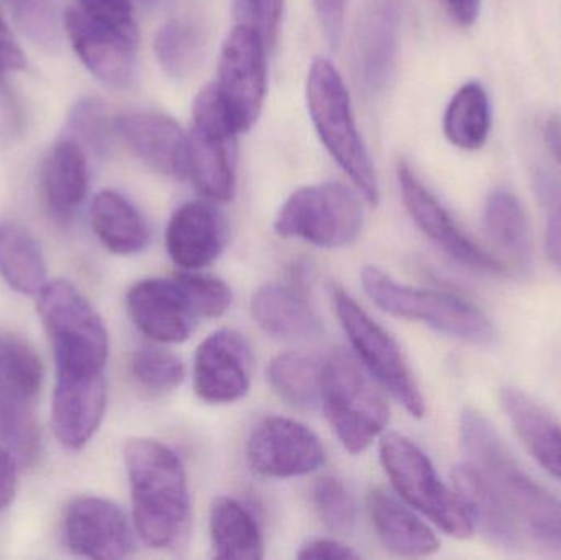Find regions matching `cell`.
<instances>
[{
  "instance_id": "26",
  "label": "cell",
  "mask_w": 561,
  "mask_h": 560,
  "mask_svg": "<svg viewBox=\"0 0 561 560\" xmlns=\"http://www.w3.org/2000/svg\"><path fill=\"white\" fill-rule=\"evenodd\" d=\"M455 493L463 503L474 526L497 545L517 546L520 528L504 506L486 477L470 462L458 464L451 470Z\"/></svg>"
},
{
  "instance_id": "41",
  "label": "cell",
  "mask_w": 561,
  "mask_h": 560,
  "mask_svg": "<svg viewBox=\"0 0 561 560\" xmlns=\"http://www.w3.org/2000/svg\"><path fill=\"white\" fill-rule=\"evenodd\" d=\"M348 0H312L313 9L322 25L323 35L332 48H339L342 42L343 22Z\"/></svg>"
},
{
  "instance_id": "22",
  "label": "cell",
  "mask_w": 561,
  "mask_h": 560,
  "mask_svg": "<svg viewBox=\"0 0 561 560\" xmlns=\"http://www.w3.org/2000/svg\"><path fill=\"white\" fill-rule=\"evenodd\" d=\"M105 404L104 374H56L51 424L59 443L75 450L84 447L101 426Z\"/></svg>"
},
{
  "instance_id": "12",
  "label": "cell",
  "mask_w": 561,
  "mask_h": 560,
  "mask_svg": "<svg viewBox=\"0 0 561 560\" xmlns=\"http://www.w3.org/2000/svg\"><path fill=\"white\" fill-rule=\"evenodd\" d=\"M266 45L259 30L240 23L227 36L216 85L239 127L249 132L262 114L268 85Z\"/></svg>"
},
{
  "instance_id": "7",
  "label": "cell",
  "mask_w": 561,
  "mask_h": 560,
  "mask_svg": "<svg viewBox=\"0 0 561 560\" xmlns=\"http://www.w3.org/2000/svg\"><path fill=\"white\" fill-rule=\"evenodd\" d=\"M240 130L216 82L201 89L187 134V176L203 196L229 203L237 191V137Z\"/></svg>"
},
{
  "instance_id": "2",
  "label": "cell",
  "mask_w": 561,
  "mask_h": 560,
  "mask_svg": "<svg viewBox=\"0 0 561 560\" xmlns=\"http://www.w3.org/2000/svg\"><path fill=\"white\" fill-rule=\"evenodd\" d=\"M460 439L467 462L486 477L519 528L561 551V500L520 470L488 418L473 408L463 410Z\"/></svg>"
},
{
  "instance_id": "8",
  "label": "cell",
  "mask_w": 561,
  "mask_h": 560,
  "mask_svg": "<svg viewBox=\"0 0 561 560\" xmlns=\"http://www.w3.org/2000/svg\"><path fill=\"white\" fill-rule=\"evenodd\" d=\"M379 459L398 495L455 539H468L474 532L457 493L451 492L421 447L398 433L382 436Z\"/></svg>"
},
{
  "instance_id": "43",
  "label": "cell",
  "mask_w": 561,
  "mask_h": 560,
  "mask_svg": "<svg viewBox=\"0 0 561 560\" xmlns=\"http://www.w3.org/2000/svg\"><path fill=\"white\" fill-rule=\"evenodd\" d=\"M15 457L5 447H0V510L5 508L15 495Z\"/></svg>"
},
{
  "instance_id": "38",
  "label": "cell",
  "mask_w": 561,
  "mask_h": 560,
  "mask_svg": "<svg viewBox=\"0 0 561 560\" xmlns=\"http://www.w3.org/2000/svg\"><path fill=\"white\" fill-rule=\"evenodd\" d=\"M68 127L78 137V141L88 145L99 155L107 153L112 132L115 134L107 105L99 98H84L76 102L69 112Z\"/></svg>"
},
{
  "instance_id": "29",
  "label": "cell",
  "mask_w": 561,
  "mask_h": 560,
  "mask_svg": "<svg viewBox=\"0 0 561 560\" xmlns=\"http://www.w3.org/2000/svg\"><path fill=\"white\" fill-rule=\"evenodd\" d=\"M210 539L216 559L259 560L265 556V542L255 516L229 496L214 500Z\"/></svg>"
},
{
  "instance_id": "31",
  "label": "cell",
  "mask_w": 561,
  "mask_h": 560,
  "mask_svg": "<svg viewBox=\"0 0 561 560\" xmlns=\"http://www.w3.org/2000/svg\"><path fill=\"white\" fill-rule=\"evenodd\" d=\"M493 128L490 95L481 82L461 85L448 102L444 115V134L461 150H480L486 145Z\"/></svg>"
},
{
  "instance_id": "36",
  "label": "cell",
  "mask_w": 561,
  "mask_h": 560,
  "mask_svg": "<svg viewBox=\"0 0 561 560\" xmlns=\"http://www.w3.org/2000/svg\"><path fill=\"white\" fill-rule=\"evenodd\" d=\"M131 374L141 387L157 393L176 390L186 377L183 361L167 348H138L131 357Z\"/></svg>"
},
{
  "instance_id": "25",
  "label": "cell",
  "mask_w": 561,
  "mask_h": 560,
  "mask_svg": "<svg viewBox=\"0 0 561 560\" xmlns=\"http://www.w3.org/2000/svg\"><path fill=\"white\" fill-rule=\"evenodd\" d=\"M88 158L75 138H62L49 151L43 168V194L53 219L71 222L88 194Z\"/></svg>"
},
{
  "instance_id": "6",
  "label": "cell",
  "mask_w": 561,
  "mask_h": 560,
  "mask_svg": "<svg viewBox=\"0 0 561 560\" xmlns=\"http://www.w3.org/2000/svg\"><path fill=\"white\" fill-rule=\"evenodd\" d=\"M363 289L378 308L396 318L427 324L470 344L486 345L494 328L486 315L460 296L401 285L376 266L362 270Z\"/></svg>"
},
{
  "instance_id": "14",
  "label": "cell",
  "mask_w": 561,
  "mask_h": 560,
  "mask_svg": "<svg viewBox=\"0 0 561 560\" xmlns=\"http://www.w3.org/2000/svg\"><path fill=\"white\" fill-rule=\"evenodd\" d=\"M247 459L259 476L290 479L319 470L325 462V449L304 424L287 418H266L250 434Z\"/></svg>"
},
{
  "instance_id": "30",
  "label": "cell",
  "mask_w": 561,
  "mask_h": 560,
  "mask_svg": "<svg viewBox=\"0 0 561 560\" xmlns=\"http://www.w3.org/2000/svg\"><path fill=\"white\" fill-rule=\"evenodd\" d=\"M484 229L497 252L516 268L533 262V233L520 201L511 191L496 190L484 206Z\"/></svg>"
},
{
  "instance_id": "20",
  "label": "cell",
  "mask_w": 561,
  "mask_h": 560,
  "mask_svg": "<svg viewBox=\"0 0 561 560\" xmlns=\"http://www.w3.org/2000/svg\"><path fill=\"white\" fill-rule=\"evenodd\" d=\"M65 35L82 65L104 84L111 88L130 84L137 42L92 19L79 7L65 13Z\"/></svg>"
},
{
  "instance_id": "42",
  "label": "cell",
  "mask_w": 561,
  "mask_h": 560,
  "mask_svg": "<svg viewBox=\"0 0 561 560\" xmlns=\"http://www.w3.org/2000/svg\"><path fill=\"white\" fill-rule=\"evenodd\" d=\"M358 558V552L353 551L350 546L343 545L339 539L330 538L309 539L297 552V559L348 560Z\"/></svg>"
},
{
  "instance_id": "28",
  "label": "cell",
  "mask_w": 561,
  "mask_h": 560,
  "mask_svg": "<svg viewBox=\"0 0 561 560\" xmlns=\"http://www.w3.org/2000/svg\"><path fill=\"white\" fill-rule=\"evenodd\" d=\"M91 222L105 249L117 255L141 252L150 240L147 220L140 210L117 191H101L92 199Z\"/></svg>"
},
{
  "instance_id": "40",
  "label": "cell",
  "mask_w": 561,
  "mask_h": 560,
  "mask_svg": "<svg viewBox=\"0 0 561 560\" xmlns=\"http://www.w3.org/2000/svg\"><path fill=\"white\" fill-rule=\"evenodd\" d=\"M243 10L249 15L250 25L259 30L266 45L273 46L279 32L284 0H243Z\"/></svg>"
},
{
  "instance_id": "24",
  "label": "cell",
  "mask_w": 561,
  "mask_h": 560,
  "mask_svg": "<svg viewBox=\"0 0 561 560\" xmlns=\"http://www.w3.org/2000/svg\"><path fill=\"white\" fill-rule=\"evenodd\" d=\"M368 512L379 541L392 555L422 558L440 549L435 533L386 490L375 489L369 492Z\"/></svg>"
},
{
  "instance_id": "44",
  "label": "cell",
  "mask_w": 561,
  "mask_h": 560,
  "mask_svg": "<svg viewBox=\"0 0 561 560\" xmlns=\"http://www.w3.org/2000/svg\"><path fill=\"white\" fill-rule=\"evenodd\" d=\"M546 252L550 262L561 270V201L553 204L547 220Z\"/></svg>"
},
{
  "instance_id": "34",
  "label": "cell",
  "mask_w": 561,
  "mask_h": 560,
  "mask_svg": "<svg viewBox=\"0 0 561 560\" xmlns=\"http://www.w3.org/2000/svg\"><path fill=\"white\" fill-rule=\"evenodd\" d=\"M206 52V35L193 20L174 19L154 36V53L161 69L176 81L190 78Z\"/></svg>"
},
{
  "instance_id": "18",
  "label": "cell",
  "mask_w": 561,
  "mask_h": 560,
  "mask_svg": "<svg viewBox=\"0 0 561 560\" xmlns=\"http://www.w3.org/2000/svg\"><path fill=\"white\" fill-rule=\"evenodd\" d=\"M62 528L66 545L82 558L125 559L135 549L127 515L108 500H75L66 510Z\"/></svg>"
},
{
  "instance_id": "15",
  "label": "cell",
  "mask_w": 561,
  "mask_h": 560,
  "mask_svg": "<svg viewBox=\"0 0 561 560\" xmlns=\"http://www.w3.org/2000/svg\"><path fill=\"white\" fill-rule=\"evenodd\" d=\"M253 352L233 329H220L201 342L194 358V391L210 404L236 403L250 390Z\"/></svg>"
},
{
  "instance_id": "35",
  "label": "cell",
  "mask_w": 561,
  "mask_h": 560,
  "mask_svg": "<svg viewBox=\"0 0 561 560\" xmlns=\"http://www.w3.org/2000/svg\"><path fill=\"white\" fill-rule=\"evenodd\" d=\"M22 32L45 52H58L65 33L59 0H7Z\"/></svg>"
},
{
  "instance_id": "39",
  "label": "cell",
  "mask_w": 561,
  "mask_h": 560,
  "mask_svg": "<svg viewBox=\"0 0 561 560\" xmlns=\"http://www.w3.org/2000/svg\"><path fill=\"white\" fill-rule=\"evenodd\" d=\"M180 278L183 279L201 318H220L232 306V289L219 278L196 272L180 273Z\"/></svg>"
},
{
  "instance_id": "19",
  "label": "cell",
  "mask_w": 561,
  "mask_h": 560,
  "mask_svg": "<svg viewBox=\"0 0 561 560\" xmlns=\"http://www.w3.org/2000/svg\"><path fill=\"white\" fill-rule=\"evenodd\" d=\"M115 135L147 167L174 180L187 178V134L160 112H124L114 118Z\"/></svg>"
},
{
  "instance_id": "3",
  "label": "cell",
  "mask_w": 561,
  "mask_h": 560,
  "mask_svg": "<svg viewBox=\"0 0 561 560\" xmlns=\"http://www.w3.org/2000/svg\"><path fill=\"white\" fill-rule=\"evenodd\" d=\"M307 104L313 127L333 160L348 174L359 194L376 206L379 181L363 144L342 76L325 58H316L307 76Z\"/></svg>"
},
{
  "instance_id": "16",
  "label": "cell",
  "mask_w": 561,
  "mask_h": 560,
  "mask_svg": "<svg viewBox=\"0 0 561 560\" xmlns=\"http://www.w3.org/2000/svg\"><path fill=\"white\" fill-rule=\"evenodd\" d=\"M127 309L140 332L160 344L186 341L201 319L180 275L135 283Z\"/></svg>"
},
{
  "instance_id": "49",
  "label": "cell",
  "mask_w": 561,
  "mask_h": 560,
  "mask_svg": "<svg viewBox=\"0 0 561 560\" xmlns=\"http://www.w3.org/2000/svg\"><path fill=\"white\" fill-rule=\"evenodd\" d=\"M145 3H151V5H153V3H158L160 2V0H144Z\"/></svg>"
},
{
  "instance_id": "11",
  "label": "cell",
  "mask_w": 561,
  "mask_h": 560,
  "mask_svg": "<svg viewBox=\"0 0 561 560\" xmlns=\"http://www.w3.org/2000/svg\"><path fill=\"white\" fill-rule=\"evenodd\" d=\"M332 298L336 316L363 367L409 414L424 416V397L398 342L375 319L369 318L348 293L335 288Z\"/></svg>"
},
{
  "instance_id": "33",
  "label": "cell",
  "mask_w": 561,
  "mask_h": 560,
  "mask_svg": "<svg viewBox=\"0 0 561 560\" xmlns=\"http://www.w3.org/2000/svg\"><path fill=\"white\" fill-rule=\"evenodd\" d=\"M323 365L313 355L286 352L273 358L268 380L290 407L313 410L322 403Z\"/></svg>"
},
{
  "instance_id": "45",
  "label": "cell",
  "mask_w": 561,
  "mask_h": 560,
  "mask_svg": "<svg viewBox=\"0 0 561 560\" xmlns=\"http://www.w3.org/2000/svg\"><path fill=\"white\" fill-rule=\"evenodd\" d=\"M0 61L7 69H23L26 66L25 56L16 45L12 32L3 22L2 16H0Z\"/></svg>"
},
{
  "instance_id": "46",
  "label": "cell",
  "mask_w": 561,
  "mask_h": 560,
  "mask_svg": "<svg viewBox=\"0 0 561 560\" xmlns=\"http://www.w3.org/2000/svg\"><path fill=\"white\" fill-rule=\"evenodd\" d=\"M448 13L460 26H471L477 23L481 13V0H444Z\"/></svg>"
},
{
  "instance_id": "13",
  "label": "cell",
  "mask_w": 561,
  "mask_h": 560,
  "mask_svg": "<svg viewBox=\"0 0 561 560\" xmlns=\"http://www.w3.org/2000/svg\"><path fill=\"white\" fill-rule=\"evenodd\" d=\"M398 180L409 216L438 249L444 250L455 262L461 263L467 268L493 273V275H503L507 272V266L497 256L478 247L457 226L454 217L442 206L434 193L422 183L414 168L405 160L399 161Z\"/></svg>"
},
{
  "instance_id": "17",
  "label": "cell",
  "mask_w": 561,
  "mask_h": 560,
  "mask_svg": "<svg viewBox=\"0 0 561 560\" xmlns=\"http://www.w3.org/2000/svg\"><path fill=\"white\" fill-rule=\"evenodd\" d=\"M405 0H366L355 39L358 81L368 94L391 82L398 61L399 26Z\"/></svg>"
},
{
  "instance_id": "47",
  "label": "cell",
  "mask_w": 561,
  "mask_h": 560,
  "mask_svg": "<svg viewBox=\"0 0 561 560\" xmlns=\"http://www.w3.org/2000/svg\"><path fill=\"white\" fill-rule=\"evenodd\" d=\"M543 140L553 160L561 167V115L552 114L547 118L546 127H543Z\"/></svg>"
},
{
  "instance_id": "5",
  "label": "cell",
  "mask_w": 561,
  "mask_h": 560,
  "mask_svg": "<svg viewBox=\"0 0 561 560\" xmlns=\"http://www.w3.org/2000/svg\"><path fill=\"white\" fill-rule=\"evenodd\" d=\"M322 407L348 453L362 454L388 426L389 408L358 358L339 351L323 365Z\"/></svg>"
},
{
  "instance_id": "48",
  "label": "cell",
  "mask_w": 561,
  "mask_h": 560,
  "mask_svg": "<svg viewBox=\"0 0 561 560\" xmlns=\"http://www.w3.org/2000/svg\"><path fill=\"white\" fill-rule=\"evenodd\" d=\"M5 66H3V62L0 61V79H2V76H3V71H5Z\"/></svg>"
},
{
  "instance_id": "9",
  "label": "cell",
  "mask_w": 561,
  "mask_h": 560,
  "mask_svg": "<svg viewBox=\"0 0 561 560\" xmlns=\"http://www.w3.org/2000/svg\"><path fill=\"white\" fill-rule=\"evenodd\" d=\"M42 378V362L32 345L0 329V443L25 466L39 453L35 403Z\"/></svg>"
},
{
  "instance_id": "27",
  "label": "cell",
  "mask_w": 561,
  "mask_h": 560,
  "mask_svg": "<svg viewBox=\"0 0 561 560\" xmlns=\"http://www.w3.org/2000/svg\"><path fill=\"white\" fill-rule=\"evenodd\" d=\"M252 315L260 328L273 338H313L322 329L309 302L293 288L276 283L262 286L253 295Z\"/></svg>"
},
{
  "instance_id": "10",
  "label": "cell",
  "mask_w": 561,
  "mask_h": 560,
  "mask_svg": "<svg viewBox=\"0 0 561 560\" xmlns=\"http://www.w3.org/2000/svg\"><path fill=\"white\" fill-rule=\"evenodd\" d=\"M363 229L358 194L342 183H320L294 191L280 207L275 230L320 249L352 245Z\"/></svg>"
},
{
  "instance_id": "1",
  "label": "cell",
  "mask_w": 561,
  "mask_h": 560,
  "mask_svg": "<svg viewBox=\"0 0 561 560\" xmlns=\"http://www.w3.org/2000/svg\"><path fill=\"white\" fill-rule=\"evenodd\" d=\"M124 457L138 536L158 551H180L191 529L190 487L183 462L174 450L154 439L130 441Z\"/></svg>"
},
{
  "instance_id": "4",
  "label": "cell",
  "mask_w": 561,
  "mask_h": 560,
  "mask_svg": "<svg viewBox=\"0 0 561 560\" xmlns=\"http://www.w3.org/2000/svg\"><path fill=\"white\" fill-rule=\"evenodd\" d=\"M38 315L55 354L56 374H104L108 335L91 302L66 279L46 283L38 293Z\"/></svg>"
},
{
  "instance_id": "21",
  "label": "cell",
  "mask_w": 561,
  "mask_h": 560,
  "mask_svg": "<svg viewBox=\"0 0 561 560\" xmlns=\"http://www.w3.org/2000/svg\"><path fill=\"white\" fill-rule=\"evenodd\" d=\"M227 242V217L219 207L207 201L183 204L168 224V253L186 272H196L213 265L222 255Z\"/></svg>"
},
{
  "instance_id": "37",
  "label": "cell",
  "mask_w": 561,
  "mask_h": 560,
  "mask_svg": "<svg viewBox=\"0 0 561 560\" xmlns=\"http://www.w3.org/2000/svg\"><path fill=\"white\" fill-rule=\"evenodd\" d=\"M320 522L333 535H350L356 526V505L346 487L333 477H322L310 492Z\"/></svg>"
},
{
  "instance_id": "23",
  "label": "cell",
  "mask_w": 561,
  "mask_h": 560,
  "mask_svg": "<svg viewBox=\"0 0 561 560\" xmlns=\"http://www.w3.org/2000/svg\"><path fill=\"white\" fill-rule=\"evenodd\" d=\"M501 404L513 423L517 436L530 456L553 477L561 480V423L519 388L506 387L500 393Z\"/></svg>"
},
{
  "instance_id": "32",
  "label": "cell",
  "mask_w": 561,
  "mask_h": 560,
  "mask_svg": "<svg viewBox=\"0 0 561 560\" xmlns=\"http://www.w3.org/2000/svg\"><path fill=\"white\" fill-rule=\"evenodd\" d=\"M0 275L22 295L38 296L46 286V265L32 233L16 222H0Z\"/></svg>"
}]
</instances>
